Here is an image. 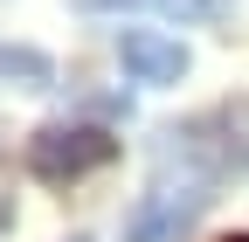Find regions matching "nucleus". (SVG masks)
I'll use <instances>...</instances> for the list:
<instances>
[{
	"instance_id": "3",
	"label": "nucleus",
	"mask_w": 249,
	"mask_h": 242,
	"mask_svg": "<svg viewBox=\"0 0 249 242\" xmlns=\"http://www.w3.org/2000/svg\"><path fill=\"white\" fill-rule=\"evenodd\" d=\"M118 63L132 83H180L194 69V55H187L180 35H160V28H124L118 35Z\"/></svg>"
},
{
	"instance_id": "2",
	"label": "nucleus",
	"mask_w": 249,
	"mask_h": 242,
	"mask_svg": "<svg viewBox=\"0 0 249 242\" xmlns=\"http://www.w3.org/2000/svg\"><path fill=\"white\" fill-rule=\"evenodd\" d=\"M118 159V138L104 125H42L35 138H28V166H35V180H83Z\"/></svg>"
},
{
	"instance_id": "5",
	"label": "nucleus",
	"mask_w": 249,
	"mask_h": 242,
	"mask_svg": "<svg viewBox=\"0 0 249 242\" xmlns=\"http://www.w3.org/2000/svg\"><path fill=\"white\" fill-rule=\"evenodd\" d=\"M0 83H14V90H49L55 83V63L42 49H28V42H0Z\"/></svg>"
},
{
	"instance_id": "6",
	"label": "nucleus",
	"mask_w": 249,
	"mask_h": 242,
	"mask_svg": "<svg viewBox=\"0 0 249 242\" xmlns=\"http://www.w3.org/2000/svg\"><path fill=\"white\" fill-rule=\"evenodd\" d=\"M229 242H249V235H229Z\"/></svg>"
},
{
	"instance_id": "4",
	"label": "nucleus",
	"mask_w": 249,
	"mask_h": 242,
	"mask_svg": "<svg viewBox=\"0 0 249 242\" xmlns=\"http://www.w3.org/2000/svg\"><path fill=\"white\" fill-rule=\"evenodd\" d=\"M83 14H132V7H152V14H166L180 28H208V21H229L235 0H76Z\"/></svg>"
},
{
	"instance_id": "1",
	"label": "nucleus",
	"mask_w": 249,
	"mask_h": 242,
	"mask_svg": "<svg viewBox=\"0 0 249 242\" xmlns=\"http://www.w3.org/2000/svg\"><path fill=\"white\" fill-rule=\"evenodd\" d=\"M208 215V180H160L152 194L124 207V242H187Z\"/></svg>"
}]
</instances>
